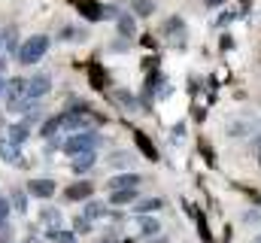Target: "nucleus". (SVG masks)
I'll return each instance as SVG.
<instances>
[{"label":"nucleus","mask_w":261,"mask_h":243,"mask_svg":"<svg viewBox=\"0 0 261 243\" xmlns=\"http://www.w3.org/2000/svg\"><path fill=\"white\" fill-rule=\"evenodd\" d=\"M46 52H49V37H46V34H37V37H28V40L18 46L15 58L21 61V64H37Z\"/></svg>","instance_id":"f257e3e1"},{"label":"nucleus","mask_w":261,"mask_h":243,"mask_svg":"<svg viewBox=\"0 0 261 243\" xmlns=\"http://www.w3.org/2000/svg\"><path fill=\"white\" fill-rule=\"evenodd\" d=\"M97 143L100 137L94 131H82V134H73L64 143V152L70 158H79V155H88V152H97Z\"/></svg>","instance_id":"f03ea898"},{"label":"nucleus","mask_w":261,"mask_h":243,"mask_svg":"<svg viewBox=\"0 0 261 243\" xmlns=\"http://www.w3.org/2000/svg\"><path fill=\"white\" fill-rule=\"evenodd\" d=\"M49 88H52L49 73H37V76L28 79V98H31V101H40L43 94H49Z\"/></svg>","instance_id":"7ed1b4c3"},{"label":"nucleus","mask_w":261,"mask_h":243,"mask_svg":"<svg viewBox=\"0 0 261 243\" xmlns=\"http://www.w3.org/2000/svg\"><path fill=\"white\" fill-rule=\"evenodd\" d=\"M6 98H9V107L28 101V79H9L6 82Z\"/></svg>","instance_id":"20e7f679"},{"label":"nucleus","mask_w":261,"mask_h":243,"mask_svg":"<svg viewBox=\"0 0 261 243\" xmlns=\"http://www.w3.org/2000/svg\"><path fill=\"white\" fill-rule=\"evenodd\" d=\"M28 195L40 198V201H49L55 195V182L52 180H28Z\"/></svg>","instance_id":"39448f33"},{"label":"nucleus","mask_w":261,"mask_h":243,"mask_svg":"<svg viewBox=\"0 0 261 243\" xmlns=\"http://www.w3.org/2000/svg\"><path fill=\"white\" fill-rule=\"evenodd\" d=\"M91 195H94V185H91L88 180L73 182V185H70V188L64 191V198H67V201H88Z\"/></svg>","instance_id":"423d86ee"},{"label":"nucleus","mask_w":261,"mask_h":243,"mask_svg":"<svg viewBox=\"0 0 261 243\" xmlns=\"http://www.w3.org/2000/svg\"><path fill=\"white\" fill-rule=\"evenodd\" d=\"M0 158H3V161H9V164H21L18 146H15L9 137H0Z\"/></svg>","instance_id":"0eeeda50"},{"label":"nucleus","mask_w":261,"mask_h":243,"mask_svg":"<svg viewBox=\"0 0 261 243\" xmlns=\"http://www.w3.org/2000/svg\"><path fill=\"white\" fill-rule=\"evenodd\" d=\"M15 146H21L28 137H31V128H28V121H15V125H9V134H6Z\"/></svg>","instance_id":"6e6552de"},{"label":"nucleus","mask_w":261,"mask_h":243,"mask_svg":"<svg viewBox=\"0 0 261 243\" xmlns=\"http://www.w3.org/2000/svg\"><path fill=\"white\" fill-rule=\"evenodd\" d=\"M137 185H140V177L137 174H119V177L110 180V188L113 191H119V188H137Z\"/></svg>","instance_id":"1a4fd4ad"},{"label":"nucleus","mask_w":261,"mask_h":243,"mask_svg":"<svg viewBox=\"0 0 261 243\" xmlns=\"http://www.w3.org/2000/svg\"><path fill=\"white\" fill-rule=\"evenodd\" d=\"M130 201H137V188H119V191L110 195V204H116V207L130 204Z\"/></svg>","instance_id":"9d476101"},{"label":"nucleus","mask_w":261,"mask_h":243,"mask_svg":"<svg viewBox=\"0 0 261 243\" xmlns=\"http://www.w3.org/2000/svg\"><path fill=\"white\" fill-rule=\"evenodd\" d=\"M158 231H161V222L158 219H152V216H143L140 219V234L143 237H155Z\"/></svg>","instance_id":"9b49d317"},{"label":"nucleus","mask_w":261,"mask_h":243,"mask_svg":"<svg viewBox=\"0 0 261 243\" xmlns=\"http://www.w3.org/2000/svg\"><path fill=\"white\" fill-rule=\"evenodd\" d=\"M119 34H125V37H134L137 34V25H134V15L130 12H119Z\"/></svg>","instance_id":"f8f14e48"},{"label":"nucleus","mask_w":261,"mask_h":243,"mask_svg":"<svg viewBox=\"0 0 261 243\" xmlns=\"http://www.w3.org/2000/svg\"><path fill=\"white\" fill-rule=\"evenodd\" d=\"M97 161V152H88V155H79V158H73V174H85L91 164Z\"/></svg>","instance_id":"ddd939ff"},{"label":"nucleus","mask_w":261,"mask_h":243,"mask_svg":"<svg viewBox=\"0 0 261 243\" xmlns=\"http://www.w3.org/2000/svg\"><path fill=\"white\" fill-rule=\"evenodd\" d=\"M134 140H137V146H140V149H143V152H146L152 161L158 158V152H155V146H152V140H149L146 134H140V131H137V134H134Z\"/></svg>","instance_id":"4468645a"},{"label":"nucleus","mask_w":261,"mask_h":243,"mask_svg":"<svg viewBox=\"0 0 261 243\" xmlns=\"http://www.w3.org/2000/svg\"><path fill=\"white\" fill-rule=\"evenodd\" d=\"M161 204H164V201H161V198H146V201H140V204H137V207H134V210H137V213H140V216H146V213H152V210H158V207H161Z\"/></svg>","instance_id":"2eb2a0df"},{"label":"nucleus","mask_w":261,"mask_h":243,"mask_svg":"<svg viewBox=\"0 0 261 243\" xmlns=\"http://www.w3.org/2000/svg\"><path fill=\"white\" fill-rule=\"evenodd\" d=\"M85 216H88V219H103V216H107V204L88 201V204H85Z\"/></svg>","instance_id":"dca6fc26"},{"label":"nucleus","mask_w":261,"mask_h":243,"mask_svg":"<svg viewBox=\"0 0 261 243\" xmlns=\"http://www.w3.org/2000/svg\"><path fill=\"white\" fill-rule=\"evenodd\" d=\"M49 243H76V234H73V231L55 228V231H49Z\"/></svg>","instance_id":"f3484780"},{"label":"nucleus","mask_w":261,"mask_h":243,"mask_svg":"<svg viewBox=\"0 0 261 243\" xmlns=\"http://www.w3.org/2000/svg\"><path fill=\"white\" fill-rule=\"evenodd\" d=\"M43 222L52 225V231H55V225H61V213H58L55 207H46V210H43Z\"/></svg>","instance_id":"a211bd4d"},{"label":"nucleus","mask_w":261,"mask_h":243,"mask_svg":"<svg viewBox=\"0 0 261 243\" xmlns=\"http://www.w3.org/2000/svg\"><path fill=\"white\" fill-rule=\"evenodd\" d=\"M58 131H61V116H55V119H49L46 125H43V137H46V140H49V137H55Z\"/></svg>","instance_id":"6ab92c4d"},{"label":"nucleus","mask_w":261,"mask_h":243,"mask_svg":"<svg viewBox=\"0 0 261 243\" xmlns=\"http://www.w3.org/2000/svg\"><path fill=\"white\" fill-rule=\"evenodd\" d=\"M134 12L137 15H152L155 12V3L152 0H134Z\"/></svg>","instance_id":"aec40b11"},{"label":"nucleus","mask_w":261,"mask_h":243,"mask_svg":"<svg viewBox=\"0 0 261 243\" xmlns=\"http://www.w3.org/2000/svg\"><path fill=\"white\" fill-rule=\"evenodd\" d=\"M73 231H76V234H88V231H91V222H88V216H79V219L73 222Z\"/></svg>","instance_id":"412c9836"},{"label":"nucleus","mask_w":261,"mask_h":243,"mask_svg":"<svg viewBox=\"0 0 261 243\" xmlns=\"http://www.w3.org/2000/svg\"><path fill=\"white\" fill-rule=\"evenodd\" d=\"M243 222H246V225H255V222H261V210H246V213H243Z\"/></svg>","instance_id":"4be33fe9"},{"label":"nucleus","mask_w":261,"mask_h":243,"mask_svg":"<svg viewBox=\"0 0 261 243\" xmlns=\"http://www.w3.org/2000/svg\"><path fill=\"white\" fill-rule=\"evenodd\" d=\"M6 216H9V201L0 198V225H6Z\"/></svg>","instance_id":"5701e85b"},{"label":"nucleus","mask_w":261,"mask_h":243,"mask_svg":"<svg viewBox=\"0 0 261 243\" xmlns=\"http://www.w3.org/2000/svg\"><path fill=\"white\" fill-rule=\"evenodd\" d=\"M119 101H122V104H125L128 110H134V107H137V104H134V98H130L128 91H119Z\"/></svg>","instance_id":"b1692460"},{"label":"nucleus","mask_w":261,"mask_h":243,"mask_svg":"<svg viewBox=\"0 0 261 243\" xmlns=\"http://www.w3.org/2000/svg\"><path fill=\"white\" fill-rule=\"evenodd\" d=\"M12 201H15V207H18V210H24V207H28V201H24V195H21V191H15V198H12Z\"/></svg>","instance_id":"393cba45"},{"label":"nucleus","mask_w":261,"mask_h":243,"mask_svg":"<svg viewBox=\"0 0 261 243\" xmlns=\"http://www.w3.org/2000/svg\"><path fill=\"white\" fill-rule=\"evenodd\" d=\"M225 0H206V6H222Z\"/></svg>","instance_id":"a878e982"},{"label":"nucleus","mask_w":261,"mask_h":243,"mask_svg":"<svg viewBox=\"0 0 261 243\" xmlns=\"http://www.w3.org/2000/svg\"><path fill=\"white\" fill-rule=\"evenodd\" d=\"M3 91H6V79H0V94H3Z\"/></svg>","instance_id":"bb28decb"},{"label":"nucleus","mask_w":261,"mask_h":243,"mask_svg":"<svg viewBox=\"0 0 261 243\" xmlns=\"http://www.w3.org/2000/svg\"><path fill=\"white\" fill-rule=\"evenodd\" d=\"M255 146H258V149H261V134H258V137H255Z\"/></svg>","instance_id":"cd10ccee"},{"label":"nucleus","mask_w":261,"mask_h":243,"mask_svg":"<svg viewBox=\"0 0 261 243\" xmlns=\"http://www.w3.org/2000/svg\"><path fill=\"white\" fill-rule=\"evenodd\" d=\"M3 37H6V31H0V46H3Z\"/></svg>","instance_id":"c85d7f7f"},{"label":"nucleus","mask_w":261,"mask_h":243,"mask_svg":"<svg viewBox=\"0 0 261 243\" xmlns=\"http://www.w3.org/2000/svg\"><path fill=\"white\" fill-rule=\"evenodd\" d=\"M255 204H258V207H261V195H255Z\"/></svg>","instance_id":"c756f323"},{"label":"nucleus","mask_w":261,"mask_h":243,"mask_svg":"<svg viewBox=\"0 0 261 243\" xmlns=\"http://www.w3.org/2000/svg\"><path fill=\"white\" fill-rule=\"evenodd\" d=\"M252 243H261V234H258V237H255V240H252Z\"/></svg>","instance_id":"7c9ffc66"},{"label":"nucleus","mask_w":261,"mask_h":243,"mask_svg":"<svg viewBox=\"0 0 261 243\" xmlns=\"http://www.w3.org/2000/svg\"><path fill=\"white\" fill-rule=\"evenodd\" d=\"M100 243H113V240H100Z\"/></svg>","instance_id":"2f4dec72"},{"label":"nucleus","mask_w":261,"mask_h":243,"mask_svg":"<svg viewBox=\"0 0 261 243\" xmlns=\"http://www.w3.org/2000/svg\"><path fill=\"white\" fill-rule=\"evenodd\" d=\"M258 161H261V152H258Z\"/></svg>","instance_id":"473e14b6"},{"label":"nucleus","mask_w":261,"mask_h":243,"mask_svg":"<svg viewBox=\"0 0 261 243\" xmlns=\"http://www.w3.org/2000/svg\"><path fill=\"white\" fill-rule=\"evenodd\" d=\"M3 243H9V240H3Z\"/></svg>","instance_id":"72a5a7b5"}]
</instances>
